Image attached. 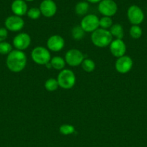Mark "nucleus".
Instances as JSON below:
<instances>
[{
  "mask_svg": "<svg viewBox=\"0 0 147 147\" xmlns=\"http://www.w3.org/2000/svg\"><path fill=\"white\" fill-rule=\"evenodd\" d=\"M27 62V56L24 52L13 50L7 55L6 65L10 71L13 73H20L25 68Z\"/></svg>",
  "mask_w": 147,
  "mask_h": 147,
  "instance_id": "1",
  "label": "nucleus"
},
{
  "mask_svg": "<svg viewBox=\"0 0 147 147\" xmlns=\"http://www.w3.org/2000/svg\"><path fill=\"white\" fill-rule=\"evenodd\" d=\"M112 40L113 37L111 35L109 30L98 28L91 34V41L92 44L100 48L109 46Z\"/></svg>",
  "mask_w": 147,
  "mask_h": 147,
  "instance_id": "2",
  "label": "nucleus"
},
{
  "mask_svg": "<svg viewBox=\"0 0 147 147\" xmlns=\"http://www.w3.org/2000/svg\"><path fill=\"white\" fill-rule=\"evenodd\" d=\"M56 79L59 87L66 90L72 88L75 86L76 81L74 73L69 69H63L61 70Z\"/></svg>",
  "mask_w": 147,
  "mask_h": 147,
  "instance_id": "3",
  "label": "nucleus"
},
{
  "mask_svg": "<svg viewBox=\"0 0 147 147\" xmlns=\"http://www.w3.org/2000/svg\"><path fill=\"white\" fill-rule=\"evenodd\" d=\"M30 56L33 61L39 65H46L50 63L51 59L50 51L43 46H37L33 48Z\"/></svg>",
  "mask_w": 147,
  "mask_h": 147,
  "instance_id": "4",
  "label": "nucleus"
},
{
  "mask_svg": "<svg viewBox=\"0 0 147 147\" xmlns=\"http://www.w3.org/2000/svg\"><path fill=\"white\" fill-rule=\"evenodd\" d=\"M65 61L71 67H77L80 65L84 60V55L81 50L78 49H70L65 54Z\"/></svg>",
  "mask_w": 147,
  "mask_h": 147,
  "instance_id": "5",
  "label": "nucleus"
},
{
  "mask_svg": "<svg viewBox=\"0 0 147 147\" xmlns=\"http://www.w3.org/2000/svg\"><path fill=\"white\" fill-rule=\"evenodd\" d=\"M80 26L85 32L92 33L99 27V19L95 14H87L82 18Z\"/></svg>",
  "mask_w": 147,
  "mask_h": 147,
  "instance_id": "6",
  "label": "nucleus"
},
{
  "mask_svg": "<svg viewBox=\"0 0 147 147\" xmlns=\"http://www.w3.org/2000/svg\"><path fill=\"white\" fill-rule=\"evenodd\" d=\"M98 11L104 17H111L116 14L118 6L113 0H102L98 5Z\"/></svg>",
  "mask_w": 147,
  "mask_h": 147,
  "instance_id": "7",
  "label": "nucleus"
},
{
  "mask_svg": "<svg viewBox=\"0 0 147 147\" xmlns=\"http://www.w3.org/2000/svg\"><path fill=\"white\" fill-rule=\"evenodd\" d=\"M127 16L133 25H139L144 20V14L142 9L136 5H132L128 8Z\"/></svg>",
  "mask_w": 147,
  "mask_h": 147,
  "instance_id": "8",
  "label": "nucleus"
},
{
  "mask_svg": "<svg viewBox=\"0 0 147 147\" xmlns=\"http://www.w3.org/2000/svg\"><path fill=\"white\" fill-rule=\"evenodd\" d=\"M133 62L131 57L128 55H123L117 58L115 63V68L118 73L120 74L128 73L132 69Z\"/></svg>",
  "mask_w": 147,
  "mask_h": 147,
  "instance_id": "9",
  "label": "nucleus"
},
{
  "mask_svg": "<svg viewBox=\"0 0 147 147\" xmlns=\"http://www.w3.org/2000/svg\"><path fill=\"white\" fill-rule=\"evenodd\" d=\"M12 44L15 50L23 51L30 47L31 44V37L27 33L20 32L13 38Z\"/></svg>",
  "mask_w": 147,
  "mask_h": 147,
  "instance_id": "10",
  "label": "nucleus"
},
{
  "mask_svg": "<svg viewBox=\"0 0 147 147\" xmlns=\"http://www.w3.org/2000/svg\"><path fill=\"white\" fill-rule=\"evenodd\" d=\"M5 28L11 32H19L24 26V22L21 17L12 15L7 17L4 22Z\"/></svg>",
  "mask_w": 147,
  "mask_h": 147,
  "instance_id": "11",
  "label": "nucleus"
},
{
  "mask_svg": "<svg viewBox=\"0 0 147 147\" xmlns=\"http://www.w3.org/2000/svg\"><path fill=\"white\" fill-rule=\"evenodd\" d=\"M47 49L49 51L59 52L63 49L65 46V40L59 34L51 35L46 42Z\"/></svg>",
  "mask_w": 147,
  "mask_h": 147,
  "instance_id": "12",
  "label": "nucleus"
},
{
  "mask_svg": "<svg viewBox=\"0 0 147 147\" xmlns=\"http://www.w3.org/2000/svg\"><path fill=\"white\" fill-rule=\"evenodd\" d=\"M109 48L111 54L117 58L125 55L126 53V45L122 40H112L110 44Z\"/></svg>",
  "mask_w": 147,
  "mask_h": 147,
  "instance_id": "13",
  "label": "nucleus"
},
{
  "mask_svg": "<svg viewBox=\"0 0 147 147\" xmlns=\"http://www.w3.org/2000/svg\"><path fill=\"white\" fill-rule=\"evenodd\" d=\"M39 9L42 15L48 18L53 17L57 11V6L53 0H43Z\"/></svg>",
  "mask_w": 147,
  "mask_h": 147,
  "instance_id": "14",
  "label": "nucleus"
},
{
  "mask_svg": "<svg viewBox=\"0 0 147 147\" xmlns=\"http://www.w3.org/2000/svg\"><path fill=\"white\" fill-rule=\"evenodd\" d=\"M11 9L14 15L22 17L27 12V5L24 0H14L11 5Z\"/></svg>",
  "mask_w": 147,
  "mask_h": 147,
  "instance_id": "15",
  "label": "nucleus"
},
{
  "mask_svg": "<svg viewBox=\"0 0 147 147\" xmlns=\"http://www.w3.org/2000/svg\"><path fill=\"white\" fill-rule=\"evenodd\" d=\"M50 63L51 65L52 68L56 70H60V71L64 69L65 65L66 64L65 59L61 56H54V57H51Z\"/></svg>",
  "mask_w": 147,
  "mask_h": 147,
  "instance_id": "16",
  "label": "nucleus"
},
{
  "mask_svg": "<svg viewBox=\"0 0 147 147\" xmlns=\"http://www.w3.org/2000/svg\"><path fill=\"white\" fill-rule=\"evenodd\" d=\"M111 35L115 39L122 40L124 37L123 27L120 24H114L109 30Z\"/></svg>",
  "mask_w": 147,
  "mask_h": 147,
  "instance_id": "17",
  "label": "nucleus"
},
{
  "mask_svg": "<svg viewBox=\"0 0 147 147\" xmlns=\"http://www.w3.org/2000/svg\"><path fill=\"white\" fill-rule=\"evenodd\" d=\"M44 87L46 89V90H48L49 92L56 91L59 88L57 79L54 78H48L45 82Z\"/></svg>",
  "mask_w": 147,
  "mask_h": 147,
  "instance_id": "18",
  "label": "nucleus"
},
{
  "mask_svg": "<svg viewBox=\"0 0 147 147\" xmlns=\"http://www.w3.org/2000/svg\"><path fill=\"white\" fill-rule=\"evenodd\" d=\"M81 65H82L84 71L86 72V73H92L96 67V64H95V61L89 58L84 59Z\"/></svg>",
  "mask_w": 147,
  "mask_h": 147,
  "instance_id": "19",
  "label": "nucleus"
},
{
  "mask_svg": "<svg viewBox=\"0 0 147 147\" xmlns=\"http://www.w3.org/2000/svg\"><path fill=\"white\" fill-rule=\"evenodd\" d=\"M89 10V4L85 1H80L75 7V11L79 16H83L87 13Z\"/></svg>",
  "mask_w": 147,
  "mask_h": 147,
  "instance_id": "20",
  "label": "nucleus"
},
{
  "mask_svg": "<svg viewBox=\"0 0 147 147\" xmlns=\"http://www.w3.org/2000/svg\"><path fill=\"white\" fill-rule=\"evenodd\" d=\"M85 34V32L84 31L83 29L81 27V26H76L73 27L71 30V37L74 40H81L84 37Z\"/></svg>",
  "mask_w": 147,
  "mask_h": 147,
  "instance_id": "21",
  "label": "nucleus"
},
{
  "mask_svg": "<svg viewBox=\"0 0 147 147\" xmlns=\"http://www.w3.org/2000/svg\"><path fill=\"white\" fill-rule=\"evenodd\" d=\"M59 132L64 136L71 135L75 132L74 126L71 124L65 123V124L61 125L59 127Z\"/></svg>",
  "mask_w": 147,
  "mask_h": 147,
  "instance_id": "22",
  "label": "nucleus"
},
{
  "mask_svg": "<svg viewBox=\"0 0 147 147\" xmlns=\"http://www.w3.org/2000/svg\"><path fill=\"white\" fill-rule=\"evenodd\" d=\"M142 30L138 25H133L129 30V34L133 39H139L142 36Z\"/></svg>",
  "mask_w": 147,
  "mask_h": 147,
  "instance_id": "23",
  "label": "nucleus"
},
{
  "mask_svg": "<svg viewBox=\"0 0 147 147\" xmlns=\"http://www.w3.org/2000/svg\"><path fill=\"white\" fill-rule=\"evenodd\" d=\"M112 20L109 17H102L99 19V27L105 30H108L112 26Z\"/></svg>",
  "mask_w": 147,
  "mask_h": 147,
  "instance_id": "24",
  "label": "nucleus"
},
{
  "mask_svg": "<svg viewBox=\"0 0 147 147\" xmlns=\"http://www.w3.org/2000/svg\"><path fill=\"white\" fill-rule=\"evenodd\" d=\"M12 46L10 43L4 41L0 42V54L8 55L12 51Z\"/></svg>",
  "mask_w": 147,
  "mask_h": 147,
  "instance_id": "25",
  "label": "nucleus"
},
{
  "mask_svg": "<svg viewBox=\"0 0 147 147\" xmlns=\"http://www.w3.org/2000/svg\"><path fill=\"white\" fill-rule=\"evenodd\" d=\"M27 17L31 20H37L41 15V12L40 11V9L37 7H32L30 9L27 10Z\"/></svg>",
  "mask_w": 147,
  "mask_h": 147,
  "instance_id": "26",
  "label": "nucleus"
},
{
  "mask_svg": "<svg viewBox=\"0 0 147 147\" xmlns=\"http://www.w3.org/2000/svg\"><path fill=\"white\" fill-rule=\"evenodd\" d=\"M8 37V30L4 27L0 28V42L5 41Z\"/></svg>",
  "mask_w": 147,
  "mask_h": 147,
  "instance_id": "27",
  "label": "nucleus"
},
{
  "mask_svg": "<svg viewBox=\"0 0 147 147\" xmlns=\"http://www.w3.org/2000/svg\"><path fill=\"white\" fill-rule=\"evenodd\" d=\"M87 1H89V2H91V3H93V4H95V3H98V2H100L102 0H86Z\"/></svg>",
  "mask_w": 147,
  "mask_h": 147,
  "instance_id": "28",
  "label": "nucleus"
},
{
  "mask_svg": "<svg viewBox=\"0 0 147 147\" xmlns=\"http://www.w3.org/2000/svg\"><path fill=\"white\" fill-rule=\"evenodd\" d=\"M24 1H33V0H24Z\"/></svg>",
  "mask_w": 147,
  "mask_h": 147,
  "instance_id": "29",
  "label": "nucleus"
}]
</instances>
